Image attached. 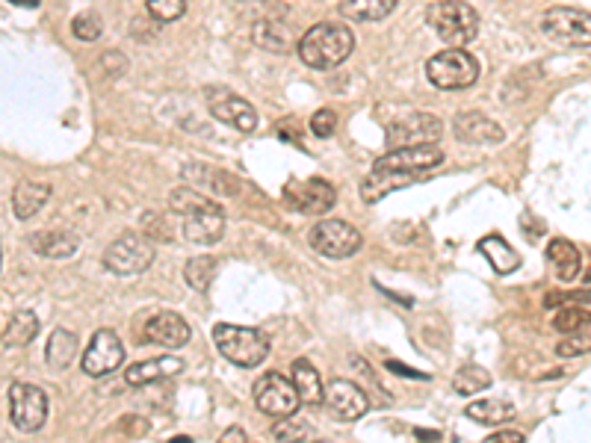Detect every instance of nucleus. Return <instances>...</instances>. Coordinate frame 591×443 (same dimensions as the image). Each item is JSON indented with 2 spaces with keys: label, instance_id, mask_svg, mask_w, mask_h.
Wrapping results in <instances>:
<instances>
[{
  "label": "nucleus",
  "instance_id": "nucleus-1",
  "mask_svg": "<svg viewBox=\"0 0 591 443\" xmlns=\"http://www.w3.org/2000/svg\"><path fill=\"white\" fill-rule=\"evenodd\" d=\"M175 213L184 216V237L193 246H213L225 237V210L207 195L190 187H178L169 195Z\"/></svg>",
  "mask_w": 591,
  "mask_h": 443
},
{
  "label": "nucleus",
  "instance_id": "nucleus-2",
  "mask_svg": "<svg viewBox=\"0 0 591 443\" xmlns=\"http://www.w3.org/2000/svg\"><path fill=\"white\" fill-rule=\"evenodd\" d=\"M352 48H355L352 30L346 24H337V21L314 24L296 45L299 60L308 68H317V71H329V68L346 63Z\"/></svg>",
  "mask_w": 591,
  "mask_h": 443
},
{
  "label": "nucleus",
  "instance_id": "nucleus-3",
  "mask_svg": "<svg viewBox=\"0 0 591 443\" xmlns=\"http://www.w3.org/2000/svg\"><path fill=\"white\" fill-rule=\"evenodd\" d=\"M213 343L219 349V355L243 370H255L261 367L269 355V340L258 328H243V325H231V322H219L213 328Z\"/></svg>",
  "mask_w": 591,
  "mask_h": 443
},
{
  "label": "nucleus",
  "instance_id": "nucleus-4",
  "mask_svg": "<svg viewBox=\"0 0 591 443\" xmlns=\"http://www.w3.org/2000/svg\"><path fill=\"white\" fill-rule=\"evenodd\" d=\"M426 24L450 48H464L479 33V15L464 0H438L426 9Z\"/></svg>",
  "mask_w": 591,
  "mask_h": 443
},
{
  "label": "nucleus",
  "instance_id": "nucleus-5",
  "mask_svg": "<svg viewBox=\"0 0 591 443\" xmlns=\"http://www.w3.org/2000/svg\"><path fill=\"white\" fill-rule=\"evenodd\" d=\"M426 77L432 86H438L444 92L470 89L479 80V63L464 48H447L426 63Z\"/></svg>",
  "mask_w": 591,
  "mask_h": 443
},
{
  "label": "nucleus",
  "instance_id": "nucleus-6",
  "mask_svg": "<svg viewBox=\"0 0 591 443\" xmlns=\"http://www.w3.org/2000/svg\"><path fill=\"white\" fill-rule=\"evenodd\" d=\"M154 263V246L148 237L136 234V231H128L122 237H116L107 252H104V266L107 272L119 275V278H133V275H142L148 266Z\"/></svg>",
  "mask_w": 591,
  "mask_h": 443
},
{
  "label": "nucleus",
  "instance_id": "nucleus-7",
  "mask_svg": "<svg viewBox=\"0 0 591 443\" xmlns=\"http://www.w3.org/2000/svg\"><path fill=\"white\" fill-rule=\"evenodd\" d=\"M9 420L24 435L39 432L48 420V393L36 384L15 381L9 387Z\"/></svg>",
  "mask_w": 591,
  "mask_h": 443
},
{
  "label": "nucleus",
  "instance_id": "nucleus-8",
  "mask_svg": "<svg viewBox=\"0 0 591 443\" xmlns=\"http://www.w3.org/2000/svg\"><path fill=\"white\" fill-rule=\"evenodd\" d=\"M125 364V343L119 340L116 331L110 328H98L89 340V346L83 349V373L92 379H104L110 373H116Z\"/></svg>",
  "mask_w": 591,
  "mask_h": 443
},
{
  "label": "nucleus",
  "instance_id": "nucleus-9",
  "mask_svg": "<svg viewBox=\"0 0 591 443\" xmlns=\"http://www.w3.org/2000/svg\"><path fill=\"white\" fill-rule=\"evenodd\" d=\"M308 243L311 249L329 260H343V257H352V254L361 249V231L352 228L349 222L343 219H326L320 222L317 228H311L308 234Z\"/></svg>",
  "mask_w": 591,
  "mask_h": 443
},
{
  "label": "nucleus",
  "instance_id": "nucleus-10",
  "mask_svg": "<svg viewBox=\"0 0 591 443\" xmlns=\"http://www.w3.org/2000/svg\"><path fill=\"white\" fill-rule=\"evenodd\" d=\"M204 98H207L210 116L219 119L222 125L234 127V130H240V133H252V130L258 127V110H255L246 98L234 95L231 89L210 86V89L204 92Z\"/></svg>",
  "mask_w": 591,
  "mask_h": 443
},
{
  "label": "nucleus",
  "instance_id": "nucleus-11",
  "mask_svg": "<svg viewBox=\"0 0 591 443\" xmlns=\"http://www.w3.org/2000/svg\"><path fill=\"white\" fill-rule=\"evenodd\" d=\"M255 405L261 408L263 414L281 420V417H290L299 411V393L293 387V381L281 373H266L261 379L255 381Z\"/></svg>",
  "mask_w": 591,
  "mask_h": 443
},
{
  "label": "nucleus",
  "instance_id": "nucleus-12",
  "mask_svg": "<svg viewBox=\"0 0 591 443\" xmlns=\"http://www.w3.org/2000/svg\"><path fill=\"white\" fill-rule=\"evenodd\" d=\"M284 204L302 216H323L329 213L337 201V192L323 178H308V181H287L284 184Z\"/></svg>",
  "mask_w": 591,
  "mask_h": 443
},
{
  "label": "nucleus",
  "instance_id": "nucleus-13",
  "mask_svg": "<svg viewBox=\"0 0 591 443\" xmlns=\"http://www.w3.org/2000/svg\"><path fill=\"white\" fill-rule=\"evenodd\" d=\"M444 163V151L438 145H405L391 148L385 157L373 163L376 172H408V175H429Z\"/></svg>",
  "mask_w": 591,
  "mask_h": 443
},
{
  "label": "nucleus",
  "instance_id": "nucleus-14",
  "mask_svg": "<svg viewBox=\"0 0 591 443\" xmlns=\"http://www.w3.org/2000/svg\"><path fill=\"white\" fill-rule=\"evenodd\" d=\"M541 30H544L547 39H553L559 45H571V48H577V45L586 48L591 39L589 15L580 12V9H571V6L550 9L541 21Z\"/></svg>",
  "mask_w": 591,
  "mask_h": 443
},
{
  "label": "nucleus",
  "instance_id": "nucleus-15",
  "mask_svg": "<svg viewBox=\"0 0 591 443\" xmlns=\"http://www.w3.org/2000/svg\"><path fill=\"white\" fill-rule=\"evenodd\" d=\"M323 405L329 408L334 420H343V423H355L370 411L367 393L349 379L331 381L329 387L323 390Z\"/></svg>",
  "mask_w": 591,
  "mask_h": 443
},
{
  "label": "nucleus",
  "instance_id": "nucleus-16",
  "mask_svg": "<svg viewBox=\"0 0 591 443\" xmlns=\"http://www.w3.org/2000/svg\"><path fill=\"white\" fill-rule=\"evenodd\" d=\"M441 119L432 113H411L388 127V145L405 148V145H432L441 139Z\"/></svg>",
  "mask_w": 591,
  "mask_h": 443
},
{
  "label": "nucleus",
  "instance_id": "nucleus-17",
  "mask_svg": "<svg viewBox=\"0 0 591 443\" xmlns=\"http://www.w3.org/2000/svg\"><path fill=\"white\" fill-rule=\"evenodd\" d=\"M193 337L187 319L172 314V311H163V314H154V317L145 322V340L148 343H157V346H166V349H181L187 346Z\"/></svg>",
  "mask_w": 591,
  "mask_h": 443
},
{
  "label": "nucleus",
  "instance_id": "nucleus-18",
  "mask_svg": "<svg viewBox=\"0 0 591 443\" xmlns=\"http://www.w3.org/2000/svg\"><path fill=\"white\" fill-rule=\"evenodd\" d=\"M453 130H456V139L467 142V145H497V142L506 139L503 127L497 125V122H491L485 113H476V110L461 113Z\"/></svg>",
  "mask_w": 591,
  "mask_h": 443
},
{
  "label": "nucleus",
  "instance_id": "nucleus-19",
  "mask_svg": "<svg viewBox=\"0 0 591 443\" xmlns=\"http://www.w3.org/2000/svg\"><path fill=\"white\" fill-rule=\"evenodd\" d=\"M51 198V184L48 181H18L12 190V213L27 222L33 219Z\"/></svg>",
  "mask_w": 591,
  "mask_h": 443
},
{
  "label": "nucleus",
  "instance_id": "nucleus-20",
  "mask_svg": "<svg viewBox=\"0 0 591 443\" xmlns=\"http://www.w3.org/2000/svg\"><path fill=\"white\" fill-rule=\"evenodd\" d=\"M181 370H184V361H181V358L163 355V358H148V361L133 364L131 370L125 373V381H128L131 387H142V384L172 379V376H178Z\"/></svg>",
  "mask_w": 591,
  "mask_h": 443
},
{
  "label": "nucleus",
  "instance_id": "nucleus-21",
  "mask_svg": "<svg viewBox=\"0 0 591 443\" xmlns=\"http://www.w3.org/2000/svg\"><path fill=\"white\" fill-rule=\"evenodd\" d=\"M252 39H255L258 48L272 51V54H290L296 48L293 30L284 21H278V18H263V21H258L252 27Z\"/></svg>",
  "mask_w": 591,
  "mask_h": 443
},
{
  "label": "nucleus",
  "instance_id": "nucleus-22",
  "mask_svg": "<svg viewBox=\"0 0 591 443\" xmlns=\"http://www.w3.org/2000/svg\"><path fill=\"white\" fill-rule=\"evenodd\" d=\"M423 175H408V172H370V178L361 184V198L367 204H379L385 195H391L396 190H405L411 184H417Z\"/></svg>",
  "mask_w": 591,
  "mask_h": 443
},
{
  "label": "nucleus",
  "instance_id": "nucleus-23",
  "mask_svg": "<svg viewBox=\"0 0 591 443\" xmlns=\"http://www.w3.org/2000/svg\"><path fill=\"white\" fill-rule=\"evenodd\" d=\"M290 381H293L302 405H311V408L323 405V390L326 387H323V379H320V370H314L311 361H305V358L293 361L290 364Z\"/></svg>",
  "mask_w": 591,
  "mask_h": 443
},
{
  "label": "nucleus",
  "instance_id": "nucleus-24",
  "mask_svg": "<svg viewBox=\"0 0 591 443\" xmlns=\"http://www.w3.org/2000/svg\"><path fill=\"white\" fill-rule=\"evenodd\" d=\"M547 263H550V269L556 272L559 281H574L580 275V269H583V254L571 240L556 237L547 246Z\"/></svg>",
  "mask_w": 591,
  "mask_h": 443
},
{
  "label": "nucleus",
  "instance_id": "nucleus-25",
  "mask_svg": "<svg viewBox=\"0 0 591 443\" xmlns=\"http://www.w3.org/2000/svg\"><path fill=\"white\" fill-rule=\"evenodd\" d=\"M39 328L42 325H39V317L33 311H18V314H12V319L6 322V328L0 334V343L6 349H24V346H30L36 340Z\"/></svg>",
  "mask_w": 591,
  "mask_h": 443
},
{
  "label": "nucleus",
  "instance_id": "nucleus-26",
  "mask_svg": "<svg viewBox=\"0 0 591 443\" xmlns=\"http://www.w3.org/2000/svg\"><path fill=\"white\" fill-rule=\"evenodd\" d=\"M464 417H470L479 426H503L515 417V405L506 399H479L464 408Z\"/></svg>",
  "mask_w": 591,
  "mask_h": 443
},
{
  "label": "nucleus",
  "instance_id": "nucleus-27",
  "mask_svg": "<svg viewBox=\"0 0 591 443\" xmlns=\"http://www.w3.org/2000/svg\"><path fill=\"white\" fill-rule=\"evenodd\" d=\"M479 252H482V257L491 263V269H494L497 275H509V272H515V269L521 266V254L515 252L503 237H497V234L479 240Z\"/></svg>",
  "mask_w": 591,
  "mask_h": 443
},
{
  "label": "nucleus",
  "instance_id": "nucleus-28",
  "mask_svg": "<svg viewBox=\"0 0 591 443\" xmlns=\"http://www.w3.org/2000/svg\"><path fill=\"white\" fill-rule=\"evenodd\" d=\"M30 246L33 252L42 254V257H71L77 252V237H71L66 231H42V234H33L30 237Z\"/></svg>",
  "mask_w": 591,
  "mask_h": 443
},
{
  "label": "nucleus",
  "instance_id": "nucleus-29",
  "mask_svg": "<svg viewBox=\"0 0 591 443\" xmlns=\"http://www.w3.org/2000/svg\"><path fill=\"white\" fill-rule=\"evenodd\" d=\"M399 0H340V15L352 21H382L396 9Z\"/></svg>",
  "mask_w": 591,
  "mask_h": 443
},
{
  "label": "nucleus",
  "instance_id": "nucleus-30",
  "mask_svg": "<svg viewBox=\"0 0 591 443\" xmlns=\"http://www.w3.org/2000/svg\"><path fill=\"white\" fill-rule=\"evenodd\" d=\"M77 346H80V340H77L74 331L57 328V331L51 334V340H48L45 358H48V364H51L54 370H66L68 364L77 358Z\"/></svg>",
  "mask_w": 591,
  "mask_h": 443
},
{
  "label": "nucleus",
  "instance_id": "nucleus-31",
  "mask_svg": "<svg viewBox=\"0 0 591 443\" xmlns=\"http://www.w3.org/2000/svg\"><path fill=\"white\" fill-rule=\"evenodd\" d=\"M216 272H219V263H216V257H210V254H198V257H193V260L184 266L187 284H190L193 290H198V293H204V290L213 284Z\"/></svg>",
  "mask_w": 591,
  "mask_h": 443
},
{
  "label": "nucleus",
  "instance_id": "nucleus-32",
  "mask_svg": "<svg viewBox=\"0 0 591 443\" xmlns=\"http://www.w3.org/2000/svg\"><path fill=\"white\" fill-rule=\"evenodd\" d=\"M488 384H491V373L482 370V367H476V364H470V367H461L459 373H456L453 390H456L459 396H470V393L485 390Z\"/></svg>",
  "mask_w": 591,
  "mask_h": 443
},
{
  "label": "nucleus",
  "instance_id": "nucleus-33",
  "mask_svg": "<svg viewBox=\"0 0 591 443\" xmlns=\"http://www.w3.org/2000/svg\"><path fill=\"white\" fill-rule=\"evenodd\" d=\"M272 438L275 441H311L314 432H311V426L305 420H299L296 414H290V417H281L272 426Z\"/></svg>",
  "mask_w": 591,
  "mask_h": 443
},
{
  "label": "nucleus",
  "instance_id": "nucleus-34",
  "mask_svg": "<svg viewBox=\"0 0 591 443\" xmlns=\"http://www.w3.org/2000/svg\"><path fill=\"white\" fill-rule=\"evenodd\" d=\"M71 33L80 42H98L101 39V18L95 12H80L71 21Z\"/></svg>",
  "mask_w": 591,
  "mask_h": 443
},
{
  "label": "nucleus",
  "instance_id": "nucleus-35",
  "mask_svg": "<svg viewBox=\"0 0 591 443\" xmlns=\"http://www.w3.org/2000/svg\"><path fill=\"white\" fill-rule=\"evenodd\" d=\"M145 6H148V15L154 21H163V24L178 21L187 12V3L184 0H145Z\"/></svg>",
  "mask_w": 591,
  "mask_h": 443
},
{
  "label": "nucleus",
  "instance_id": "nucleus-36",
  "mask_svg": "<svg viewBox=\"0 0 591 443\" xmlns=\"http://www.w3.org/2000/svg\"><path fill=\"white\" fill-rule=\"evenodd\" d=\"M586 322H589V311L586 308H562L553 317V328L562 331V334H568V331H580V325H586Z\"/></svg>",
  "mask_w": 591,
  "mask_h": 443
},
{
  "label": "nucleus",
  "instance_id": "nucleus-37",
  "mask_svg": "<svg viewBox=\"0 0 591 443\" xmlns=\"http://www.w3.org/2000/svg\"><path fill=\"white\" fill-rule=\"evenodd\" d=\"M334 127H337V116H334V110H329V107H323V110H317L311 116V130L320 139H329L331 133H334Z\"/></svg>",
  "mask_w": 591,
  "mask_h": 443
},
{
  "label": "nucleus",
  "instance_id": "nucleus-38",
  "mask_svg": "<svg viewBox=\"0 0 591 443\" xmlns=\"http://www.w3.org/2000/svg\"><path fill=\"white\" fill-rule=\"evenodd\" d=\"M586 352H589V331L583 334V340L580 337H571V340H562L556 346V355L559 358H577V355H586Z\"/></svg>",
  "mask_w": 591,
  "mask_h": 443
},
{
  "label": "nucleus",
  "instance_id": "nucleus-39",
  "mask_svg": "<svg viewBox=\"0 0 591 443\" xmlns=\"http://www.w3.org/2000/svg\"><path fill=\"white\" fill-rule=\"evenodd\" d=\"M101 63H104V71H107L110 77H119V74L125 71V54L110 51V54H104V57H101Z\"/></svg>",
  "mask_w": 591,
  "mask_h": 443
},
{
  "label": "nucleus",
  "instance_id": "nucleus-40",
  "mask_svg": "<svg viewBox=\"0 0 591 443\" xmlns=\"http://www.w3.org/2000/svg\"><path fill=\"white\" fill-rule=\"evenodd\" d=\"M488 443H524V435L521 432H494Z\"/></svg>",
  "mask_w": 591,
  "mask_h": 443
},
{
  "label": "nucleus",
  "instance_id": "nucleus-41",
  "mask_svg": "<svg viewBox=\"0 0 591 443\" xmlns=\"http://www.w3.org/2000/svg\"><path fill=\"white\" fill-rule=\"evenodd\" d=\"M388 370H394L399 376H408V379H429L426 373H414V370H408V367H402V364H396V361H388Z\"/></svg>",
  "mask_w": 591,
  "mask_h": 443
},
{
  "label": "nucleus",
  "instance_id": "nucleus-42",
  "mask_svg": "<svg viewBox=\"0 0 591 443\" xmlns=\"http://www.w3.org/2000/svg\"><path fill=\"white\" fill-rule=\"evenodd\" d=\"M240 443V441H249V435H246V432H243V429H237V426H234V429H228V432H225V435H222V443Z\"/></svg>",
  "mask_w": 591,
  "mask_h": 443
},
{
  "label": "nucleus",
  "instance_id": "nucleus-43",
  "mask_svg": "<svg viewBox=\"0 0 591 443\" xmlns=\"http://www.w3.org/2000/svg\"><path fill=\"white\" fill-rule=\"evenodd\" d=\"M414 435H417V438H426V441H441L438 432H426V429H414Z\"/></svg>",
  "mask_w": 591,
  "mask_h": 443
},
{
  "label": "nucleus",
  "instance_id": "nucleus-44",
  "mask_svg": "<svg viewBox=\"0 0 591 443\" xmlns=\"http://www.w3.org/2000/svg\"><path fill=\"white\" fill-rule=\"evenodd\" d=\"M9 3H18V6H39V0H9Z\"/></svg>",
  "mask_w": 591,
  "mask_h": 443
},
{
  "label": "nucleus",
  "instance_id": "nucleus-45",
  "mask_svg": "<svg viewBox=\"0 0 591 443\" xmlns=\"http://www.w3.org/2000/svg\"><path fill=\"white\" fill-rule=\"evenodd\" d=\"M172 443H193V438H187V435H178V438H172Z\"/></svg>",
  "mask_w": 591,
  "mask_h": 443
}]
</instances>
